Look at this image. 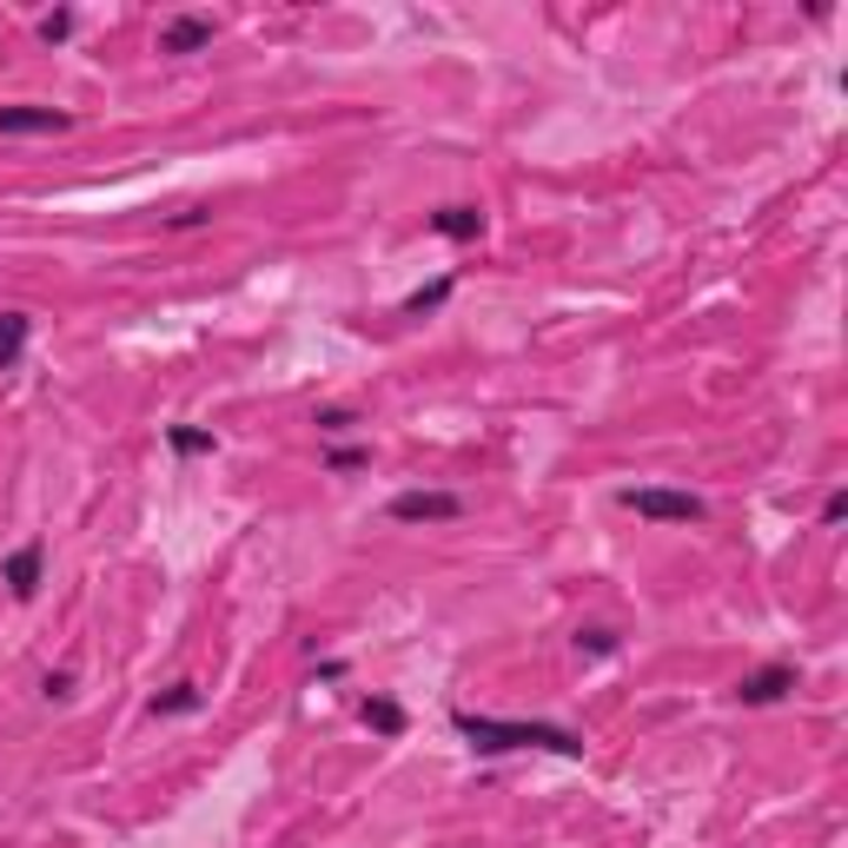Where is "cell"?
<instances>
[{"label": "cell", "instance_id": "obj_1", "mask_svg": "<svg viewBox=\"0 0 848 848\" xmlns=\"http://www.w3.org/2000/svg\"><path fill=\"white\" fill-rule=\"evenodd\" d=\"M451 730L478 750V756H511V750H551V756H584V736L564 723H504V716H478V710H451Z\"/></svg>", "mask_w": 848, "mask_h": 848}, {"label": "cell", "instance_id": "obj_2", "mask_svg": "<svg viewBox=\"0 0 848 848\" xmlns=\"http://www.w3.org/2000/svg\"><path fill=\"white\" fill-rule=\"evenodd\" d=\"M617 504L650 524H703L710 517V504L697 491H663V484H630V491H617Z\"/></svg>", "mask_w": 848, "mask_h": 848}, {"label": "cell", "instance_id": "obj_3", "mask_svg": "<svg viewBox=\"0 0 848 848\" xmlns=\"http://www.w3.org/2000/svg\"><path fill=\"white\" fill-rule=\"evenodd\" d=\"M385 517L391 524H451V517H464V498L458 491H398L385 504Z\"/></svg>", "mask_w": 848, "mask_h": 848}, {"label": "cell", "instance_id": "obj_4", "mask_svg": "<svg viewBox=\"0 0 848 848\" xmlns=\"http://www.w3.org/2000/svg\"><path fill=\"white\" fill-rule=\"evenodd\" d=\"M0 577H7V590H13V604H33V597H40V577H46V544L27 537L20 551H7Z\"/></svg>", "mask_w": 848, "mask_h": 848}, {"label": "cell", "instance_id": "obj_5", "mask_svg": "<svg viewBox=\"0 0 848 848\" xmlns=\"http://www.w3.org/2000/svg\"><path fill=\"white\" fill-rule=\"evenodd\" d=\"M212 33H219L212 13H172V20L159 27V53H206Z\"/></svg>", "mask_w": 848, "mask_h": 848}, {"label": "cell", "instance_id": "obj_6", "mask_svg": "<svg viewBox=\"0 0 848 848\" xmlns=\"http://www.w3.org/2000/svg\"><path fill=\"white\" fill-rule=\"evenodd\" d=\"M789 690H796V663H770V670H756V677L736 683V703L743 710H763V703H783Z\"/></svg>", "mask_w": 848, "mask_h": 848}, {"label": "cell", "instance_id": "obj_7", "mask_svg": "<svg viewBox=\"0 0 848 848\" xmlns=\"http://www.w3.org/2000/svg\"><path fill=\"white\" fill-rule=\"evenodd\" d=\"M425 226H431L438 239H458V245H478V239H484V212H478V206H438Z\"/></svg>", "mask_w": 848, "mask_h": 848}, {"label": "cell", "instance_id": "obj_8", "mask_svg": "<svg viewBox=\"0 0 848 848\" xmlns=\"http://www.w3.org/2000/svg\"><path fill=\"white\" fill-rule=\"evenodd\" d=\"M73 113L60 106H0V133H66Z\"/></svg>", "mask_w": 848, "mask_h": 848}, {"label": "cell", "instance_id": "obj_9", "mask_svg": "<svg viewBox=\"0 0 848 848\" xmlns=\"http://www.w3.org/2000/svg\"><path fill=\"white\" fill-rule=\"evenodd\" d=\"M27 338H33V318L27 312H0V371H13L27 358Z\"/></svg>", "mask_w": 848, "mask_h": 848}, {"label": "cell", "instance_id": "obj_10", "mask_svg": "<svg viewBox=\"0 0 848 848\" xmlns=\"http://www.w3.org/2000/svg\"><path fill=\"white\" fill-rule=\"evenodd\" d=\"M358 723L378 730V736H405V703H391V697H365V703H358Z\"/></svg>", "mask_w": 848, "mask_h": 848}, {"label": "cell", "instance_id": "obj_11", "mask_svg": "<svg viewBox=\"0 0 848 848\" xmlns=\"http://www.w3.org/2000/svg\"><path fill=\"white\" fill-rule=\"evenodd\" d=\"M199 710H206V690L199 683H172V690L153 697V716H199Z\"/></svg>", "mask_w": 848, "mask_h": 848}, {"label": "cell", "instance_id": "obj_12", "mask_svg": "<svg viewBox=\"0 0 848 848\" xmlns=\"http://www.w3.org/2000/svg\"><path fill=\"white\" fill-rule=\"evenodd\" d=\"M451 285H458V279H431V285H418V292L405 299V318H425V312H438V305L451 299Z\"/></svg>", "mask_w": 848, "mask_h": 848}, {"label": "cell", "instance_id": "obj_13", "mask_svg": "<svg viewBox=\"0 0 848 848\" xmlns=\"http://www.w3.org/2000/svg\"><path fill=\"white\" fill-rule=\"evenodd\" d=\"M166 444H172V458H206V451H212V431H199V425H172Z\"/></svg>", "mask_w": 848, "mask_h": 848}, {"label": "cell", "instance_id": "obj_14", "mask_svg": "<svg viewBox=\"0 0 848 848\" xmlns=\"http://www.w3.org/2000/svg\"><path fill=\"white\" fill-rule=\"evenodd\" d=\"M577 650L604 663V657H617V630H604V624H590V630H577Z\"/></svg>", "mask_w": 848, "mask_h": 848}, {"label": "cell", "instance_id": "obj_15", "mask_svg": "<svg viewBox=\"0 0 848 848\" xmlns=\"http://www.w3.org/2000/svg\"><path fill=\"white\" fill-rule=\"evenodd\" d=\"M33 33H40L46 46H60V40L73 33V7H53V13H40V27H33Z\"/></svg>", "mask_w": 848, "mask_h": 848}, {"label": "cell", "instance_id": "obj_16", "mask_svg": "<svg viewBox=\"0 0 848 848\" xmlns=\"http://www.w3.org/2000/svg\"><path fill=\"white\" fill-rule=\"evenodd\" d=\"M371 464V451H358V444H332L325 451V471H365Z\"/></svg>", "mask_w": 848, "mask_h": 848}, {"label": "cell", "instance_id": "obj_17", "mask_svg": "<svg viewBox=\"0 0 848 848\" xmlns=\"http://www.w3.org/2000/svg\"><path fill=\"white\" fill-rule=\"evenodd\" d=\"M312 425H318V431H325V438H338V431H352V425H358V418H352V411H345V405H325V411H312Z\"/></svg>", "mask_w": 848, "mask_h": 848}, {"label": "cell", "instance_id": "obj_18", "mask_svg": "<svg viewBox=\"0 0 848 848\" xmlns=\"http://www.w3.org/2000/svg\"><path fill=\"white\" fill-rule=\"evenodd\" d=\"M40 697H46V703H66V697H73V670H46V677H40Z\"/></svg>", "mask_w": 848, "mask_h": 848}, {"label": "cell", "instance_id": "obj_19", "mask_svg": "<svg viewBox=\"0 0 848 848\" xmlns=\"http://www.w3.org/2000/svg\"><path fill=\"white\" fill-rule=\"evenodd\" d=\"M848 517V491H836V498H829V504H823V531H836V524H842Z\"/></svg>", "mask_w": 848, "mask_h": 848}]
</instances>
